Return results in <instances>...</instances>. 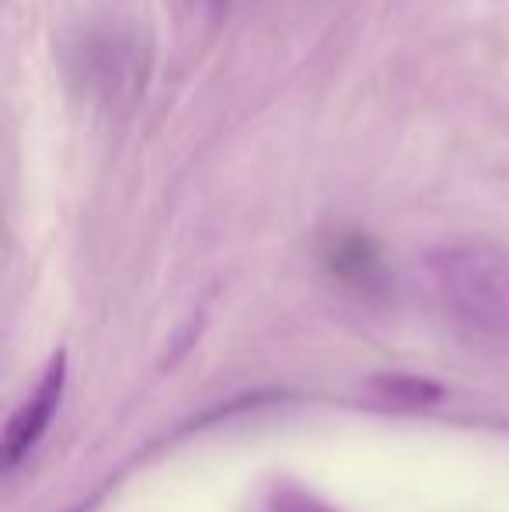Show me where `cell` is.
<instances>
[{
    "label": "cell",
    "instance_id": "obj_1",
    "mask_svg": "<svg viewBox=\"0 0 509 512\" xmlns=\"http://www.w3.org/2000/svg\"><path fill=\"white\" fill-rule=\"evenodd\" d=\"M436 300L471 338L509 352V251L496 244H443L426 255Z\"/></svg>",
    "mask_w": 509,
    "mask_h": 512
},
{
    "label": "cell",
    "instance_id": "obj_2",
    "mask_svg": "<svg viewBox=\"0 0 509 512\" xmlns=\"http://www.w3.org/2000/svg\"><path fill=\"white\" fill-rule=\"evenodd\" d=\"M63 387H67V356L56 352L49 359L46 373L39 377L35 391L28 394V401L7 418V429H4V439H0V453H4V467H18L28 453L39 446V439L49 432V422H53L56 408H60V398H63Z\"/></svg>",
    "mask_w": 509,
    "mask_h": 512
},
{
    "label": "cell",
    "instance_id": "obj_3",
    "mask_svg": "<svg viewBox=\"0 0 509 512\" xmlns=\"http://www.w3.org/2000/svg\"><path fill=\"white\" fill-rule=\"evenodd\" d=\"M321 262H325L328 276L339 279L353 293L370 297V293H381L387 283L381 248L360 230H335L321 248Z\"/></svg>",
    "mask_w": 509,
    "mask_h": 512
},
{
    "label": "cell",
    "instance_id": "obj_4",
    "mask_svg": "<svg viewBox=\"0 0 509 512\" xmlns=\"http://www.w3.org/2000/svg\"><path fill=\"white\" fill-rule=\"evenodd\" d=\"M84 60H88V67H84L88 84H95V88L102 91L105 98H112V102L123 98L126 91H133L136 81H140L136 46L126 39H119V35H102V39L88 42Z\"/></svg>",
    "mask_w": 509,
    "mask_h": 512
},
{
    "label": "cell",
    "instance_id": "obj_5",
    "mask_svg": "<svg viewBox=\"0 0 509 512\" xmlns=\"http://www.w3.org/2000/svg\"><path fill=\"white\" fill-rule=\"evenodd\" d=\"M252 512H339V509L328 506L325 499H318L307 488L293 485V481H276V485H269L258 495Z\"/></svg>",
    "mask_w": 509,
    "mask_h": 512
},
{
    "label": "cell",
    "instance_id": "obj_6",
    "mask_svg": "<svg viewBox=\"0 0 509 512\" xmlns=\"http://www.w3.org/2000/svg\"><path fill=\"white\" fill-rule=\"evenodd\" d=\"M374 387L381 401H387V405H405V408L433 405L443 394L433 380H419V377H381Z\"/></svg>",
    "mask_w": 509,
    "mask_h": 512
}]
</instances>
